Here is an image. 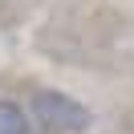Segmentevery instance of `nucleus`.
<instances>
[{
	"instance_id": "f257e3e1",
	"label": "nucleus",
	"mask_w": 134,
	"mask_h": 134,
	"mask_svg": "<svg viewBox=\"0 0 134 134\" xmlns=\"http://www.w3.org/2000/svg\"><path fill=\"white\" fill-rule=\"evenodd\" d=\"M29 114L45 134H85L93 122L90 110L61 90H37L33 102H29Z\"/></svg>"
},
{
	"instance_id": "f03ea898",
	"label": "nucleus",
	"mask_w": 134,
	"mask_h": 134,
	"mask_svg": "<svg viewBox=\"0 0 134 134\" xmlns=\"http://www.w3.org/2000/svg\"><path fill=\"white\" fill-rule=\"evenodd\" d=\"M0 134H29V114L16 102H0Z\"/></svg>"
}]
</instances>
